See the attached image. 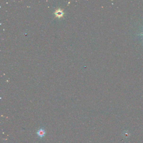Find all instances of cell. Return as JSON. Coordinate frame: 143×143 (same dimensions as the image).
<instances>
[{
	"label": "cell",
	"mask_w": 143,
	"mask_h": 143,
	"mask_svg": "<svg viewBox=\"0 0 143 143\" xmlns=\"http://www.w3.org/2000/svg\"><path fill=\"white\" fill-rule=\"evenodd\" d=\"M37 134L39 137L42 138L45 136L46 133H45V129H44L43 128H41L37 130Z\"/></svg>",
	"instance_id": "cell-1"
},
{
	"label": "cell",
	"mask_w": 143,
	"mask_h": 143,
	"mask_svg": "<svg viewBox=\"0 0 143 143\" xmlns=\"http://www.w3.org/2000/svg\"><path fill=\"white\" fill-rule=\"evenodd\" d=\"M143 35V34H141V35Z\"/></svg>",
	"instance_id": "cell-3"
},
{
	"label": "cell",
	"mask_w": 143,
	"mask_h": 143,
	"mask_svg": "<svg viewBox=\"0 0 143 143\" xmlns=\"http://www.w3.org/2000/svg\"><path fill=\"white\" fill-rule=\"evenodd\" d=\"M54 14L56 15V17L60 18H61V17H63L64 13L63 12L62 10L60 9H59L56 10L55 12L54 13Z\"/></svg>",
	"instance_id": "cell-2"
}]
</instances>
